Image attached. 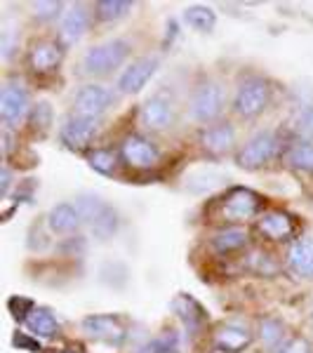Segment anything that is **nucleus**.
Returning a JSON list of instances; mask_svg holds the SVG:
<instances>
[{
	"label": "nucleus",
	"instance_id": "nucleus-33",
	"mask_svg": "<svg viewBox=\"0 0 313 353\" xmlns=\"http://www.w3.org/2000/svg\"><path fill=\"white\" fill-rule=\"evenodd\" d=\"M273 353H311V344L304 337H292V339L283 341Z\"/></svg>",
	"mask_w": 313,
	"mask_h": 353
},
{
	"label": "nucleus",
	"instance_id": "nucleus-39",
	"mask_svg": "<svg viewBox=\"0 0 313 353\" xmlns=\"http://www.w3.org/2000/svg\"><path fill=\"white\" fill-rule=\"evenodd\" d=\"M59 353H81V351H59Z\"/></svg>",
	"mask_w": 313,
	"mask_h": 353
},
{
	"label": "nucleus",
	"instance_id": "nucleus-18",
	"mask_svg": "<svg viewBox=\"0 0 313 353\" xmlns=\"http://www.w3.org/2000/svg\"><path fill=\"white\" fill-rule=\"evenodd\" d=\"M236 141V130H233L231 123H219V125H212L208 128L201 137V144L203 149L208 153H214V156H221L226 153L233 146Z\"/></svg>",
	"mask_w": 313,
	"mask_h": 353
},
{
	"label": "nucleus",
	"instance_id": "nucleus-4",
	"mask_svg": "<svg viewBox=\"0 0 313 353\" xmlns=\"http://www.w3.org/2000/svg\"><path fill=\"white\" fill-rule=\"evenodd\" d=\"M278 137L264 130V132H257L252 139L238 151V158L236 163L241 165L243 170H259L264 168L266 163H271L278 153Z\"/></svg>",
	"mask_w": 313,
	"mask_h": 353
},
{
	"label": "nucleus",
	"instance_id": "nucleus-35",
	"mask_svg": "<svg viewBox=\"0 0 313 353\" xmlns=\"http://www.w3.org/2000/svg\"><path fill=\"white\" fill-rule=\"evenodd\" d=\"M33 123H38L43 130L50 128V123H52V109H50L48 101H41V104L36 106V113H33Z\"/></svg>",
	"mask_w": 313,
	"mask_h": 353
},
{
	"label": "nucleus",
	"instance_id": "nucleus-7",
	"mask_svg": "<svg viewBox=\"0 0 313 353\" xmlns=\"http://www.w3.org/2000/svg\"><path fill=\"white\" fill-rule=\"evenodd\" d=\"M121 153H123L125 163H128L130 168H137V170L156 168L158 161H161V151L156 149V144L141 134L125 137Z\"/></svg>",
	"mask_w": 313,
	"mask_h": 353
},
{
	"label": "nucleus",
	"instance_id": "nucleus-2",
	"mask_svg": "<svg viewBox=\"0 0 313 353\" xmlns=\"http://www.w3.org/2000/svg\"><path fill=\"white\" fill-rule=\"evenodd\" d=\"M130 45L123 38H113L101 45L90 48L83 57V68L90 76H109L111 71H116L118 66L128 59Z\"/></svg>",
	"mask_w": 313,
	"mask_h": 353
},
{
	"label": "nucleus",
	"instance_id": "nucleus-29",
	"mask_svg": "<svg viewBox=\"0 0 313 353\" xmlns=\"http://www.w3.org/2000/svg\"><path fill=\"white\" fill-rule=\"evenodd\" d=\"M88 163H90V168H92L94 172H99V174H113L118 158H116V153L109 151V149H97V151H92L88 156Z\"/></svg>",
	"mask_w": 313,
	"mask_h": 353
},
{
	"label": "nucleus",
	"instance_id": "nucleus-24",
	"mask_svg": "<svg viewBox=\"0 0 313 353\" xmlns=\"http://www.w3.org/2000/svg\"><path fill=\"white\" fill-rule=\"evenodd\" d=\"M184 21L196 31H212L214 24H217V14H214L212 8L208 5H189L184 10Z\"/></svg>",
	"mask_w": 313,
	"mask_h": 353
},
{
	"label": "nucleus",
	"instance_id": "nucleus-38",
	"mask_svg": "<svg viewBox=\"0 0 313 353\" xmlns=\"http://www.w3.org/2000/svg\"><path fill=\"white\" fill-rule=\"evenodd\" d=\"M177 31H179V28H177V21L170 19V21H168V33H165V43H163L165 48H168V45L172 43L174 38H177Z\"/></svg>",
	"mask_w": 313,
	"mask_h": 353
},
{
	"label": "nucleus",
	"instance_id": "nucleus-27",
	"mask_svg": "<svg viewBox=\"0 0 313 353\" xmlns=\"http://www.w3.org/2000/svg\"><path fill=\"white\" fill-rule=\"evenodd\" d=\"M283 337H285V327H283L281 321H276V318H264V321H259V339L264 346L276 351L278 346L283 344Z\"/></svg>",
	"mask_w": 313,
	"mask_h": 353
},
{
	"label": "nucleus",
	"instance_id": "nucleus-8",
	"mask_svg": "<svg viewBox=\"0 0 313 353\" xmlns=\"http://www.w3.org/2000/svg\"><path fill=\"white\" fill-rule=\"evenodd\" d=\"M259 205H261L259 193L245 189V186H236L226 196L224 205H221V212H224V217L229 221H245L257 214Z\"/></svg>",
	"mask_w": 313,
	"mask_h": 353
},
{
	"label": "nucleus",
	"instance_id": "nucleus-6",
	"mask_svg": "<svg viewBox=\"0 0 313 353\" xmlns=\"http://www.w3.org/2000/svg\"><path fill=\"white\" fill-rule=\"evenodd\" d=\"M81 325L92 339L106 341V344H123L125 337H128L125 321L121 316H113V313H92V316H85Z\"/></svg>",
	"mask_w": 313,
	"mask_h": 353
},
{
	"label": "nucleus",
	"instance_id": "nucleus-20",
	"mask_svg": "<svg viewBox=\"0 0 313 353\" xmlns=\"http://www.w3.org/2000/svg\"><path fill=\"white\" fill-rule=\"evenodd\" d=\"M88 24H90L88 10L83 5H73L64 14V21H61V41L66 45H76L85 36V31H88Z\"/></svg>",
	"mask_w": 313,
	"mask_h": 353
},
{
	"label": "nucleus",
	"instance_id": "nucleus-30",
	"mask_svg": "<svg viewBox=\"0 0 313 353\" xmlns=\"http://www.w3.org/2000/svg\"><path fill=\"white\" fill-rule=\"evenodd\" d=\"M174 349H177V334L170 330V332H163L161 337L146 341L137 353H174Z\"/></svg>",
	"mask_w": 313,
	"mask_h": 353
},
{
	"label": "nucleus",
	"instance_id": "nucleus-28",
	"mask_svg": "<svg viewBox=\"0 0 313 353\" xmlns=\"http://www.w3.org/2000/svg\"><path fill=\"white\" fill-rule=\"evenodd\" d=\"M287 163L304 172H313V144L311 141H297L290 146L287 151Z\"/></svg>",
	"mask_w": 313,
	"mask_h": 353
},
{
	"label": "nucleus",
	"instance_id": "nucleus-12",
	"mask_svg": "<svg viewBox=\"0 0 313 353\" xmlns=\"http://www.w3.org/2000/svg\"><path fill=\"white\" fill-rule=\"evenodd\" d=\"M94 132H97V118H83V116H76V113L68 116L59 130L61 141H64L71 151H83L85 146L92 141Z\"/></svg>",
	"mask_w": 313,
	"mask_h": 353
},
{
	"label": "nucleus",
	"instance_id": "nucleus-13",
	"mask_svg": "<svg viewBox=\"0 0 313 353\" xmlns=\"http://www.w3.org/2000/svg\"><path fill=\"white\" fill-rule=\"evenodd\" d=\"M28 111V94L21 85H5L0 92V118L8 125H17Z\"/></svg>",
	"mask_w": 313,
	"mask_h": 353
},
{
	"label": "nucleus",
	"instance_id": "nucleus-14",
	"mask_svg": "<svg viewBox=\"0 0 313 353\" xmlns=\"http://www.w3.org/2000/svg\"><path fill=\"white\" fill-rule=\"evenodd\" d=\"M172 311L179 316V321L184 323V327L189 332H198L205 323H208V311L203 309V304L198 299H193L191 294H177L172 299Z\"/></svg>",
	"mask_w": 313,
	"mask_h": 353
},
{
	"label": "nucleus",
	"instance_id": "nucleus-3",
	"mask_svg": "<svg viewBox=\"0 0 313 353\" xmlns=\"http://www.w3.org/2000/svg\"><path fill=\"white\" fill-rule=\"evenodd\" d=\"M271 99V88L264 78H248L241 83L236 92V101H233V109L238 116L243 118H254L269 106Z\"/></svg>",
	"mask_w": 313,
	"mask_h": 353
},
{
	"label": "nucleus",
	"instance_id": "nucleus-36",
	"mask_svg": "<svg viewBox=\"0 0 313 353\" xmlns=\"http://www.w3.org/2000/svg\"><path fill=\"white\" fill-rule=\"evenodd\" d=\"M299 130L304 134H313V106H309L299 118Z\"/></svg>",
	"mask_w": 313,
	"mask_h": 353
},
{
	"label": "nucleus",
	"instance_id": "nucleus-19",
	"mask_svg": "<svg viewBox=\"0 0 313 353\" xmlns=\"http://www.w3.org/2000/svg\"><path fill=\"white\" fill-rule=\"evenodd\" d=\"M81 212H78V208L76 205H71V203H59V205H54L52 210H50V214H48V226H50V231L52 233H73L81 226Z\"/></svg>",
	"mask_w": 313,
	"mask_h": 353
},
{
	"label": "nucleus",
	"instance_id": "nucleus-10",
	"mask_svg": "<svg viewBox=\"0 0 313 353\" xmlns=\"http://www.w3.org/2000/svg\"><path fill=\"white\" fill-rule=\"evenodd\" d=\"M158 57H139L132 64L123 71V76L118 78V90L123 94H137L146 83L153 78V73L158 71Z\"/></svg>",
	"mask_w": 313,
	"mask_h": 353
},
{
	"label": "nucleus",
	"instance_id": "nucleus-32",
	"mask_svg": "<svg viewBox=\"0 0 313 353\" xmlns=\"http://www.w3.org/2000/svg\"><path fill=\"white\" fill-rule=\"evenodd\" d=\"M61 8L64 5L59 3V0H38V3H33V14L38 17V19H52L61 12Z\"/></svg>",
	"mask_w": 313,
	"mask_h": 353
},
{
	"label": "nucleus",
	"instance_id": "nucleus-17",
	"mask_svg": "<svg viewBox=\"0 0 313 353\" xmlns=\"http://www.w3.org/2000/svg\"><path fill=\"white\" fill-rule=\"evenodd\" d=\"M61 57H64L61 45H57L52 41H43V43L33 45L31 54H28V61H31V68L36 73H48V71H54V68L61 64Z\"/></svg>",
	"mask_w": 313,
	"mask_h": 353
},
{
	"label": "nucleus",
	"instance_id": "nucleus-37",
	"mask_svg": "<svg viewBox=\"0 0 313 353\" xmlns=\"http://www.w3.org/2000/svg\"><path fill=\"white\" fill-rule=\"evenodd\" d=\"M10 184H12V172H10L8 165H3V170H0V196H8L10 191Z\"/></svg>",
	"mask_w": 313,
	"mask_h": 353
},
{
	"label": "nucleus",
	"instance_id": "nucleus-26",
	"mask_svg": "<svg viewBox=\"0 0 313 353\" xmlns=\"http://www.w3.org/2000/svg\"><path fill=\"white\" fill-rule=\"evenodd\" d=\"M132 8H134V3H130V0H99V3L94 5L97 17H99L101 21L123 19V17H128L132 12Z\"/></svg>",
	"mask_w": 313,
	"mask_h": 353
},
{
	"label": "nucleus",
	"instance_id": "nucleus-34",
	"mask_svg": "<svg viewBox=\"0 0 313 353\" xmlns=\"http://www.w3.org/2000/svg\"><path fill=\"white\" fill-rule=\"evenodd\" d=\"M12 344H14V346H19V349H24V351H31V353H41V351H43L41 341H38V339H31V337H28V334H24V332H17L14 337H12Z\"/></svg>",
	"mask_w": 313,
	"mask_h": 353
},
{
	"label": "nucleus",
	"instance_id": "nucleus-16",
	"mask_svg": "<svg viewBox=\"0 0 313 353\" xmlns=\"http://www.w3.org/2000/svg\"><path fill=\"white\" fill-rule=\"evenodd\" d=\"M257 229L264 233L269 241H287L294 233V221L283 210H269L257 221Z\"/></svg>",
	"mask_w": 313,
	"mask_h": 353
},
{
	"label": "nucleus",
	"instance_id": "nucleus-5",
	"mask_svg": "<svg viewBox=\"0 0 313 353\" xmlns=\"http://www.w3.org/2000/svg\"><path fill=\"white\" fill-rule=\"evenodd\" d=\"M224 111V90L219 83H201L193 90L191 97V113L198 123H212L217 121Z\"/></svg>",
	"mask_w": 313,
	"mask_h": 353
},
{
	"label": "nucleus",
	"instance_id": "nucleus-1",
	"mask_svg": "<svg viewBox=\"0 0 313 353\" xmlns=\"http://www.w3.org/2000/svg\"><path fill=\"white\" fill-rule=\"evenodd\" d=\"M76 208L99 241H109L118 231V212L113 210V205L101 201L99 196H81L76 201Z\"/></svg>",
	"mask_w": 313,
	"mask_h": 353
},
{
	"label": "nucleus",
	"instance_id": "nucleus-15",
	"mask_svg": "<svg viewBox=\"0 0 313 353\" xmlns=\"http://www.w3.org/2000/svg\"><path fill=\"white\" fill-rule=\"evenodd\" d=\"M250 341H252V332L236 323H226L214 332V346L221 353H241L248 349Z\"/></svg>",
	"mask_w": 313,
	"mask_h": 353
},
{
	"label": "nucleus",
	"instance_id": "nucleus-9",
	"mask_svg": "<svg viewBox=\"0 0 313 353\" xmlns=\"http://www.w3.org/2000/svg\"><path fill=\"white\" fill-rule=\"evenodd\" d=\"M172 123H174V106L168 94L156 92L144 101V106H141V125L144 128L161 132V130H168Z\"/></svg>",
	"mask_w": 313,
	"mask_h": 353
},
{
	"label": "nucleus",
	"instance_id": "nucleus-22",
	"mask_svg": "<svg viewBox=\"0 0 313 353\" xmlns=\"http://www.w3.org/2000/svg\"><path fill=\"white\" fill-rule=\"evenodd\" d=\"M226 181V174L217 168H198L193 172L186 174L184 179V189L189 193H205L217 189L219 184Z\"/></svg>",
	"mask_w": 313,
	"mask_h": 353
},
{
	"label": "nucleus",
	"instance_id": "nucleus-31",
	"mask_svg": "<svg viewBox=\"0 0 313 353\" xmlns=\"http://www.w3.org/2000/svg\"><path fill=\"white\" fill-rule=\"evenodd\" d=\"M8 309H10V313H12L14 321L26 323L28 313L36 309V306H33V301H31V299H26V297H10V299H8Z\"/></svg>",
	"mask_w": 313,
	"mask_h": 353
},
{
	"label": "nucleus",
	"instance_id": "nucleus-25",
	"mask_svg": "<svg viewBox=\"0 0 313 353\" xmlns=\"http://www.w3.org/2000/svg\"><path fill=\"white\" fill-rule=\"evenodd\" d=\"M212 245L217 252H233V250H241L243 245H248V231L241 229V226H231V229L219 231L217 236L212 238Z\"/></svg>",
	"mask_w": 313,
	"mask_h": 353
},
{
	"label": "nucleus",
	"instance_id": "nucleus-21",
	"mask_svg": "<svg viewBox=\"0 0 313 353\" xmlns=\"http://www.w3.org/2000/svg\"><path fill=\"white\" fill-rule=\"evenodd\" d=\"M290 269L301 278H313V238H299L290 245Z\"/></svg>",
	"mask_w": 313,
	"mask_h": 353
},
{
	"label": "nucleus",
	"instance_id": "nucleus-11",
	"mask_svg": "<svg viewBox=\"0 0 313 353\" xmlns=\"http://www.w3.org/2000/svg\"><path fill=\"white\" fill-rule=\"evenodd\" d=\"M111 101H113V94L104 85H85V88H81V92L76 94L73 106H76V116L97 118L109 109Z\"/></svg>",
	"mask_w": 313,
	"mask_h": 353
},
{
	"label": "nucleus",
	"instance_id": "nucleus-23",
	"mask_svg": "<svg viewBox=\"0 0 313 353\" xmlns=\"http://www.w3.org/2000/svg\"><path fill=\"white\" fill-rule=\"evenodd\" d=\"M24 325L31 330V334L36 339H52L59 334V323L52 316L50 309H43V306H36L31 313H28Z\"/></svg>",
	"mask_w": 313,
	"mask_h": 353
}]
</instances>
